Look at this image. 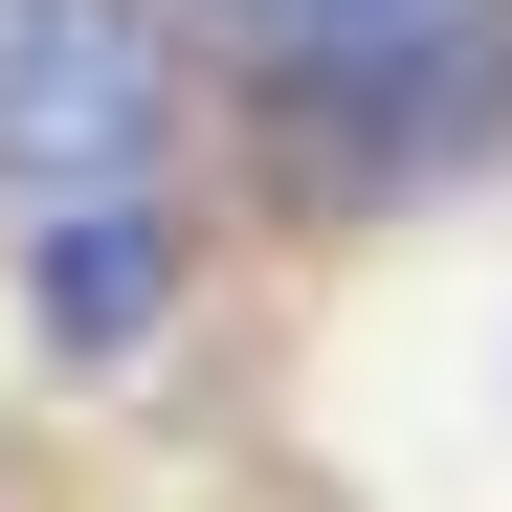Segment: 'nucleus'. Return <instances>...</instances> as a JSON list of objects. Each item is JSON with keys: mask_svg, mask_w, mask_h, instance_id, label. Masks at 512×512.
<instances>
[{"mask_svg": "<svg viewBox=\"0 0 512 512\" xmlns=\"http://www.w3.org/2000/svg\"><path fill=\"white\" fill-rule=\"evenodd\" d=\"M23 334H45V379H134L156 334H179V201L156 179L23 201Z\"/></svg>", "mask_w": 512, "mask_h": 512, "instance_id": "2", "label": "nucleus"}, {"mask_svg": "<svg viewBox=\"0 0 512 512\" xmlns=\"http://www.w3.org/2000/svg\"><path fill=\"white\" fill-rule=\"evenodd\" d=\"M179 156V0H0V201H112Z\"/></svg>", "mask_w": 512, "mask_h": 512, "instance_id": "1", "label": "nucleus"}, {"mask_svg": "<svg viewBox=\"0 0 512 512\" xmlns=\"http://www.w3.org/2000/svg\"><path fill=\"white\" fill-rule=\"evenodd\" d=\"M490 0H179V45H223L268 112H334V90H401V67H446Z\"/></svg>", "mask_w": 512, "mask_h": 512, "instance_id": "3", "label": "nucleus"}]
</instances>
